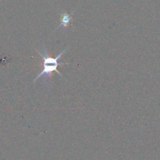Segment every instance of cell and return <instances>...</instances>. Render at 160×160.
I'll list each match as a JSON object with an SVG mask.
<instances>
[{
  "instance_id": "6da1fadb",
  "label": "cell",
  "mask_w": 160,
  "mask_h": 160,
  "mask_svg": "<svg viewBox=\"0 0 160 160\" xmlns=\"http://www.w3.org/2000/svg\"><path fill=\"white\" fill-rule=\"evenodd\" d=\"M42 48H43V53H41L38 50H37L35 48V50L37 51V52L38 53L39 56H41V58L43 60V69L42 70V71L40 72L38 75L34 78V83H35L36 81H38L40 78H43L44 81H46L47 83L48 84V82H51V78H52V74L53 72H56L61 78H63L62 74L60 73V72L58 71L57 68L59 66L62 65H69V62H59V60L61 57L64 55V53L67 51L69 46L67 48H64L62 51H61V52H59V54L56 57H51L49 56L48 52V49H47L46 45L44 43L42 44Z\"/></svg>"
},
{
  "instance_id": "7a4b0ae2",
  "label": "cell",
  "mask_w": 160,
  "mask_h": 160,
  "mask_svg": "<svg viewBox=\"0 0 160 160\" xmlns=\"http://www.w3.org/2000/svg\"><path fill=\"white\" fill-rule=\"evenodd\" d=\"M76 12V9L71 12L70 14L67 13L65 11H60V23L59 26L56 28V30L60 28H68L69 25L71 23L72 19H73V15Z\"/></svg>"
}]
</instances>
